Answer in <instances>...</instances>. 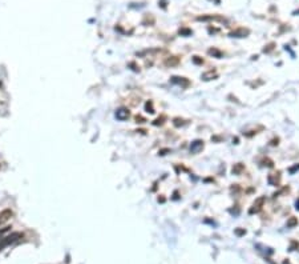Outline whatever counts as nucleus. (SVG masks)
<instances>
[{
	"mask_svg": "<svg viewBox=\"0 0 299 264\" xmlns=\"http://www.w3.org/2000/svg\"><path fill=\"white\" fill-rule=\"evenodd\" d=\"M0 170H1V164H0Z\"/></svg>",
	"mask_w": 299,
	"mask_h": 264,
	"instance_id": "412c9836",
	"label": "nucleus"
},
{
	"mask_svg": "<svg viewBox=\"0 0 299 264\" xmlns=\"http://www.w3.org/2000/svg\"><path fill=\"white\" fill-rule=\"evenodd\" d=\"M202 148H204V142H202V140H196V142L191 143L190 152L191 154H198Z\"/></svg>",
	"mask_w": 299,
	"mask_h": 264,
	"instance_id": "20e7f679",
	"label": "nucleus"
},
{
	"mask_svg": "<svg viewBox=\"0 0 299 264\" xmlns=\"http://www.w3.org/2000/svg\"><path fill=\"white\" fill-rule=\"evenodd\" d=\"M297 209H299V200L297 202Z\"/></svg>",
	"mask_w": 299,
	"mask_h": 264,
	"instance_id": "aec40b11",
	"label": "nucleus"
},
{
	"mask_svg": "<svg viewBox=\"0 0 299 264\" xmlns=\"http://www.w3.org/2000/svg\"><path fill=\"white\" fill-rule=\"evenodd\" d=\"M243 170V165L237 164L236 167H233V174H241V171Z\"/></svg>",
	"mask_w": 299,
	"mask_h": 264,
	"instance_id": "f8f14e48",
	"label": "nucleus"
},
{
	"mask_svg": "<svg viewBox=\"0 0 299 264\" xmlns=\"http://www.w3.org/2000/svg\"><path fill=\"white\" fill-rule=\"evenodd\" d=\"M193 61H194L196 64H202V59H198V56H194V58H193Z\"/></svg>",
	"mask_w": 299,
	"mask_h": 264,
	"instance_id": "dca6fc26",
	"label": "nucleus"
},
{
	"mask_svg": "<svg viewBox=\"0 0 299 264\" xmlns=\"http://www.w3.org/2000/svg\"><path fill=\"white\" fill-rule=\"evenodd\" d=\"M214 75H216V72L214 71H209V72H206V74H204L202 75V79L204 80H210L214 78Z\"/></svg>",
	"mask_w": 299,
	"mask_h": 264,
	"instance_id": "9b49d317",
	"label": "nucleus"
},
{
	"mask_svg": "<svg viewBox=\"0 0 299 264\" xmlns=\"http://www.w3.org/2000/svg\"><path fill=\"white\" fill-rule=\"evenodd\" d=\"M147 110H148V112H150V114H153V112H154V111H153V108H152V103H147Z\"/></svg>",
	"mask_w": 299,
	"mask_h": 264,
	"instance_id": "f3484780",
	"label": "nucleus"
},
{
	"mask_svg": "<svg viewBox=\"0 0 299 264\" xmlns=\"http://www.w3.org/2000/svg\"><path fill=\"white\" fill-rule=\"evenodd\" d=\"M295 224H298V220L295 219V218H291V219L287 222V225H289V227H294Z\"/></svg>",
	"mask_w": 299,
	"mask_h": 264,
	"instance_id": "4468645a",
	"label": "nucleus"
},
{
	"mask_svg": "<svg viewBox=\"0 0 299 264\" xmlns=\"http://www.w3.org/2000/svg\"><path fill=\"white\" fill-rule=\"evenodd\" d=\"M209 54L214 56V58H217V59H221V58L224 56V54H222L220 50H217V48H210V50H209Z\"/></svg>",
	"mask_w": 299,
	"mask_h": 264,
	"instance_id": "1a4fd4ad",
	"label": "nucleus"
},
{
	"mask_svg": "<svg viewBox=\"0 0 299 264\" xmlns=\"http://www.w3.org/2000/svg\"><path fill=\"white\" fill-rule=\"evenodd\" d=\"M265 200H266L265 196H261V198H258V199L255 200L253 207L249 209V214L253 215V214H257V212H260L261 209H262V207H263V204H265Z\"/></svg>",
	"mask_w": 299,
	"mask_h": 264,
	"instance_id": "f03ea898",
	"label": "nucleus"
},
{
	"mask_svg": "<svg viewBox=\"0 0 299 264\" xmlns=\"http://www.w3.org/2000/svg\"><path fill=\"white\" fill-rule=\"evenodd\" d=\"M185 123H184V120H180V119H174V125H177V127H180V125H184Z\"/></svg>",
	"mask_w": 299,
	"mask_h": 264,
	"instance_id": "2eb2a0df",
	"label": "nucleus"
},
{
	"mask_svg": "<svg viewBox=\"0 0 299 264\" xmlns=\"http://www.w3.org/2000/svg\"><path fill=\"white\" fill-rule=\"evenodd\" d=\"M180 63V59L178 58H176V56H172V58H169V59H167V61H165V64L167 65H177Z\"/></svg>",
	"mask_w": 299,
	"mask_h": 264,
	"instance_id": "6e6552de",
	"label": "nucleus"
},
{
	"mask_svg": "<svg viewBox=\"0 0 299 264\" xmlns=\"http://www.w3.org/2000/svg\"><path fill=\"white\" fill-rule=\"evenodd\" d=\"M247 34H249V30H245V28H240V30L234 31V32H233L231 35L237 36V38H245Z\"/></svg>",
	"mask_w": 299,
	"mask_h": 264,
	"instance_id": "423d86ee",
	"label": "nucleus"
},
{
	"mask_svg": "<svg viewBox=\"0 0 299 264\" xmlns=\"http://www.w3.org/2000/svg\"><path fill=\"white\" fill-rule=\"evenodd\" d=\"M278 182H280V176L277 178V176H275V174L270 175V176H269V183H270V184L277 185V184H278Z\"/></svg>",
	"mask_w": 299,
	"mask_h": 264,
	"instance_id": "9d476101",
	"label": "nucleus"
},
{
	"mask_svg": "<svg viewBox=\"0 0 299 264\" xmlns=\"http://www.w3.org/2000/svg\"><path fill=\"white\" fill-rule=\"evenodd\" d=\"M10 229H11V227H4V228H0V239H1V238H3V236H4L7 232H10Z\"/></svg>",
	"mask_w": 299,
	"mask_h": 264,
	"instance_id": "ddd939ff",
	"label": "nucleus"
},
{
	"mask_svg": "<svg viewBox=\"0 0 299 264\" xmlns=\"http://www.w3.org/2000/svg\"><path fill=\"white\" fill-rule=\"evenodd\" d=\"M23 236H24V235L21 234V232H12V234L8 235V236H3V238L0 239V252L4 248H7V247H10L11 244L19 242L20 239H23Z\"/></svg>",
	"mask_w": 299,
	"mask_h": 264,
	"instance_id": "f257e3e1",
	"label": "nucleus"
},
{
	"mask_svg": "<svg viewBox=\"0 0 299 264\" xmlns=\"http://www.w3.org/2000/svg\"><path fill=\"white\" fill-rule=\"evenodd\" d=\"M295 170H299V165H295V167H293V168L290 170V172H294Z\"/></svg>",
	"mask_w": 299,
	"mask_h": 264,
	"instance_id": "6ab92c4d",
	"label": "nucleus"
},
{
	"mask_svg": "<svg viewBox=\"0 0 299 264\" xmlns=\"http://www.w3.org/2000/svg\"><path fill=\"white\" fill-rule=\"evenodd\" d=\"M129 116H131V112H129L127 108H120V110L116 111V118H117L118 120H121V122L127 120Z\"/></svg>",
	"mask_w": 299,
	"mask_h": 264,
	"instance_id": "39448f33",
	"label": "nucleus"
},
{
	"mask_svg": "<svg viewBox=\"0 0 299 264\" xmlns=\"http://www.w3.org/2000/svg\"><path fill=\"white\" fill-rule=\"evenodd\" d=\"M154 124H156V125L162 124V118H161V119H157V120H156V122H154Z\"/></svg>",
	"mask_w": 299,
	"mask_h": 264,
	"instance_id": "a211bd4d",
	"label": "nucleus"
},
{
	"mask_svg": "<svg viewBox=\"0 0 299 264\" xmlns=\"http://www.w3.org/2000/svg\"><path fill=\"white\" fill-rule=\"evenodd\" d=\"M12 216H14V212H12L11 209L7 208L4 209V211H1V212H0V225L5 224Z\"/></svg>",
	"mask_w": 299,
	"mask_h": 264,
	"instance_id": "7ed1b4c3",
	"label": "nucleus"
},
{
	"mask_svg": "<svg viewBox=\"0 0 299 264\" xmlns=\"http://www.w3.org/2000/svg\"><path fill=\"white\" fill-rule=\"evenodd\" d=\"M172 81L173 83H178V84L184 85V87H187V85H189V81H187L185 78H177V76H174V78H172Z\"/></svg>",
	"mask_w": 299,
	"mask_h": 264,
	"instance_id": "0eeeda50",
	"label": "nucleus"
}]
</instances>
